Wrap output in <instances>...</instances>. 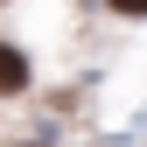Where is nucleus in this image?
Listing matches in <instances>:
<instances>
[{
    "label": "nucleus",
    "mask_w": 147,
    "mask_h": 147,
    "mask_svg": "<svg viewBox=\"0 0 147 147\" xmlns=\"http://www.w3.org/2000/svg\"><path fill=\"white\" fill-rule=\"evenodd\" d=\"M14 91H28V49L0 42V98H14Z\"/></svg>",
    "instance_id": "obj_1"
},
{
    "label": "nucleus",
    "mask_w": 147,
    "mask_h": 147,
    "mask_svg": "<svg viewBox=\"0 0 147 147\" xmlns=\"http://www.w3.org/2000/svg\"><path fill=\"white\" fill-rule=\"evenodd\" d=\"M112 14H147V0H112Z\"/></svg>",
    "instance_id": "obj_2"
},
{
    "label": "nucleus",
    "mask_w": 147,
    "mask_h": 147,
    "mask_svg": "<svg viewBox=\"0 0 147 147\" xmlns=\"http://www.w3.org/2000/svg\"><path fill=\"white\" fill-rule=\"evenodd\" d=\"M21 147H28V140H21Z\"/></svg>",
    "instance_id": "obj_3"
}]
</instances>
